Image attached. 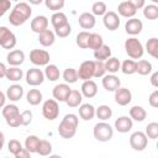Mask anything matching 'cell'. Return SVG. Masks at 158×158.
I'll list each match as a JSON object with an SVG mask.
<instances>
[{
	"mask_svg": "<svg viewBox=\"0 0 158 158\" xmlns=\"http://www.w3.org/2000/svg\"><path fill=\"white\" fill-rule=\"evenodd\" d=\"M148 102L152 107H158V90H154L153 93H151L149 98H148Z\"/></svg>",
	"mask_w": 158,
	"mask_h": 158,
	"instance_id": "obj_52",
	"label": "cell"
},
{
	"mask_svg": "<svg viewBox=\"0 0 158 158\" xmlns=\"http://www.w3.org/2000/svg\"><path fill=\"white\" fill-rule=\"evenodd\" d=\"M16 42V36L6 26H0V46L5 49H12Z\"/></svg>",
	"mask_w": 158,
	"mask_h": 158,
	"instance_id": "obj_8",
	"label": "cell"
},
{
	"mask_svg": "<svg viewBox=\"0 0 158 158\" xmlns=\"http://www.w3.org/2000/svg\"><path fill=\"white\" fill-rule=\"evenodd\" d=\"M51 22H52L53 28H58V27H60V26L68 23V17H67V15H65L64 12H62V11H56V12L52 15V17H51Z\"/></svg>",
	"mask_w": 158,
	"mask_h": 158,
	"instance_id": "obj_31",
	"label": "cell"
},
{
	"mask_svg": "<svg viewBox=\"0 0 158 158\" xmlns=\"http://www.w3.org/2000/svg\"><path fill=\"white\" fill-rule=\"evenodd\" d=\"M38 142H40V138L37 136H35V135H31V136L26 137V139H25V148L30 153H36Z\"/></svg>",
	"mask_w": 158,
	"mask_h": 158,
	"instance_id": "obj_42",
	"label": "cell"
},
{
	"mask_svg": "<svg viewBox=\"0 0 158 158\" xmlns=\"http://www.w3.org/2000/svg\"><path fill=\"white\" fill-rule=\"evenodd\" d=\"M152 64L146 59L136 62V73H138L139 75H148L152 73Z\"/></svg>",
	"mask_w": 158,
	"mask_h": 158,
	"instance_id": "obj_34",
	"label": "cell"
},
{
	"mask_svg": "<svg viewBox=\"0 0 158 158\" xmlns=\"http://www.w3.org/2000/svg\"><path fill=\"white\" fill-rule=\"evenodd\" d=\"M44 1V5L47 9H49L51 11H59L64 7V4H65V0H43Z\"/></svg>",
	"mask_w": 158,
	"mask_h": 158,
	"instance_id": "obj_45",
	"label": "cell"
},
{
	"mask_svg": "<svg viewBox=\"0 0 158 158\" xmlns=\"http://www.w3.org/2000/svg\"><path fill=\"white\" fill-rule=\"evenodd\" d=\"M4 144H5V136H4L2 132H0V151L2 149Z\"/></svg>",
	"mask_w": 158,
	"mask_h": 158,
	"instance_id": "obj_58",
	"label": "cell"
},
{
	"mask_svg": "<svg viewBox=\"0 0 158 158\" xmlns=\"http://www.w3.org/2000/svg\"><path fill=\"white\" fill-rule=\"evenodd\" d=\"M106 11H107V7L104 1H95L91 6V14L94 16H104Z\"/></svg>",
	"mask_w": 158,
	"mask_h": 158,
	"instance_id": "obj_43",
	"label": "cell"
},
{
	"mask_svg": "<svg viewBox=\"0 0 158 158\" xmlns=\"http://www.w3.org/2000/svg\"><path fill=\"white\" fill-rule=\"evenodd\" d=\"M78 123H79V118L75 114H67L59 126H58V133L62 138H65V139H69V138H73L77 133V128H78Z\"/></svg>",
	"mask_w": 158,
	"mask_h": 158,
	"instance_id": "obj_2",
	"label": "cell"
},
{
	"mask_svg": "<svg viewBox=\"0 0 158 158\" xmlns=\"http://www.w3.org/2000/svg\"><path fill=\"white\" fill-rule=\"evenodd\" d=\"M130 117L132 118V121H137V122H142L146 120L147 117V111L138 105H135L130 109Z\"/></svg>",
	"mask_w": 158,
	"mask_h": 158,
	"instance_id": "obj_27",
	"label": "cell"
},
{
	"mask_svg": "<svg viewBox=\"0 0 158 158\" xmlns=\"http://www.w3.org/2000/svg\"><path fill=\"white\" fill-rule=\"evenodd\" d=\"M20 117H21V126H28L32 121V111L25 110V111L20 112Z\"/></svg>",
	"mask_w": 158,
	"mask_h": 158,
	"instance_id": "obj_50",
	"label": "cell"
},
{
	"mask_svg": "<svg viewBox=\"0 0 158 158\" xmlns=\"http://www.w3.org/2000/svg\"><path fill=\"white\" fill-rule=\"evenodd\" d=\"M89 33L88 31H81L77 35V38H75V42H77V46L81 49H86L88 48V38H89Z\"/></svg>",
	"mask_w": 158,
	"mask_h": 158,
	"instance_id": "obj_44",
	"label": "cell"
},
{
	"mask_svg": "<svg viewBox=\"0 0 158 158\" xmlns=\"http://www.w3.org/2000/svg\"><path fill=\"white\" fill-rule=\"evenodd\" d=\"M6 65L4 64V63H1L0 62V79H2V78H5V75H6Z\"/></svg>",
	"mask_w": 158,
	"mask_h": 158,
	"instance_id": "obj_56",
	"label": "cell"
},
{
	"mask_svg": "<svg viewBox=\"0 0 158 158\" xmlns=\"http://www.w3.org/2000/svg\"><path fill=\"white\" fill-rule=\"evenodd\" d=\"M44 81V73L38 68H31L26 72V83L31 86H38Z\"/></svg>",
	"mask_w": 158,
	"mask_h": 158,
	"instance_id": "obj_11",
	"label": "cell"
},
{
	"mask_svg": "<svg viewBox=\"0 0 158 158\" xmlns=\"http://www.w3.org/2000/svg\"><path fill=\"white\" fill-rule=\"evenodd\" d=\"M143 16L147 20H157L158 19V6L156 4H149L143 6Z\"/></svg>",
	"mask_w": 158,
	"mask_h": 158,
	"instance_id": "obj_37",
	"label": "cell"
},
{
	"mask_svg": "<svg viewBox=\"0 0 158 158\" xmlns=\"http://www.w3.org/2000/svg\"><path fill=\"white\" fill-rule=\"evenodd\" d=\"M142 30H143V23L139 19L130 17L125 23V31L131 36H136V35L141 33Z\"/></svg>",
	"mask_w": 158,
	"mask_h": 158,
	"instance_id": "obj_14",
	"label": "cell"
},
{
	"mask_svg": "<svg viewBox=\"0 0 158 158\" xmlns=\"http://www.w3.org/2000/svg\"><path fill=\"white\" fill-rule=\"evenodd\" d=\"M70 86H69V84H67V83H63V84H58V85H56L54 88H53V90H52V95H53V98H54V100H57V101H65V99H67V96H68V94L70 93Z\"/></svg>",
	"mask_w": 158,
	"mask_h": 158,
	"instance_id": "obj_16",
	"label": "cell"
},
{
	"mask_svg": "<svg viewBox=\"0 0 158 158\" xmlns=\"http://www.w3.org/2000/svg\"><path fill=\"white\" fill-rule=\"evenodd\" d=\"M28 2L32 4V5H40V4L43 2V0H28Z\"/></svg>",
	"mask_w": 158,
	"mask_h": 158,
	"instance_id": "obj_59",
	"label": "cell"
},
{
	"mask_svg": "<svg viewBox=\"0 0 158 158\" xmlns=\"http://www.w3.org/2000/svg\"><path fill=\"white\" fill-rule=\"evenodd\" d=\"M2 116L6 121V123L10 127H19L21 126V117H20V110L15 104L4 105L2 107Z\"/></svg>",
	"mask_w": 158,
	"mask_h": 158,
	"instance_id": "obj_3",
	"label": "cell"
},
{
	"mask_svg": "<svg viewBox=\"0 0 158 158\" xmlns=\"http://www.w3.org/2000/svg\"><path fill=\"white\" fill-rule=\"evenodd\" d=\"M120 70L126 74V75H131V74H135L136 73V62L133 59H126L121 63V67H120Z\"/></svg>",
	"mask_w": 158,
	"mask_h": 158,
	"instance_id": "obj_40",
	"label": "cell"
},
{
	"mask_svg": "<svg viewBox=\"0 0 158 158\" xmlns=\"http://www.w3.org/2000/svg\"><path fill=\"white\" fill-rule=\"evenodd\" d=\"M104 64H105V69H106V72H109L110 74H115V73H117V72L120 70V67H121L120 60H118L117 58H115V57H110V58H107V59L104 62Z\"/></svg>",
	"mask_w": 158,
	"mask_h": 158,
	"instance_id": "obj_35",
	"label": "cell"
},
{
	"mask_svg": "<svg viewBox=\"0 0 158 158\" xmlns=\"http://www.w3.org/2000/svg\"><path fill=\"white\" fill-rule=\"evenodd\" d=\"M93 135H94V138L96 141H99V142H107L114 136V128L110 126V123H107L105 121H101V122H98L94 126Z\"/></svg>",
	"mask_w": 158,
	"mask_h": 158,
	"instance_id": "obj_4",
	"label": "cell"
},
{
	"mask_svg": "<svg viewBox=\"0 0 158 158\" xmlns=\"http://www.w3.org/2000/svg\"><path fill=\"white\" fill-rule=\"evenodd\" d=\"M106 73L105 64L101 60H95V69H94V77L95 78H102Z\"/></svg>",
	"mask_w": 158,
	"mask_h": 158,
	"instance_id": "obj_48",
	"label": "cell"
},
{
	"mask_svg": "<svg viewBox=\"0 0 158 158\" xmlns=\"http://www.w3.org/2000/svg\"><path fill=\"white\" fill-rule=\"evenodd\" d=\"M115 101L116 104H118L120 106H126L131 102L132 100V93L130 91V89L127 88H118L115 91Z\"/></svg>",
	"mask_w": 158,
	"mask_h": 158,
	"instance_id": "obj_13",
	"label": "cell"
},
{
	"mask_svg": "<svg viewBox=\"0 0 158 158\" xmlns=\"http://www.w3.org/2000/svg\"><path fill=\"white\" fill-rule=\"evenodd\" d=\"M70 32H72V26H70L69 22L65 23V25H63V26H60V27H58V28H54V35L58 36V37H60V38L68 37L70 35Z\"/></svg>",
	"mask_w": 158,
	"mask_h": 158,
	"instance_id": "obj_47",
	"label": "cell"
},
{
	"mask_svg": "<svg viewBox=\"0 0 158 158\" xmlns=\"http://www.w3.org/2000/svg\"><path fill=\"white\" fill-rule=\"evenodd\" d=\"M11 9V0H0V17Z\"/></svg>",
	"mask_w": 158,
	"mask_h": 158,
	"instance_id": "obj_51",
	"label": "cell"
},
{
	"mask_svg": "<svg viewBox=\"0 0 158 158\" xmlns=\"http://www.w3.org/2000/svg\"><path fill=\"white\" fill-rule=\"evenodd\" d=\"M146 136L147 138L156 139L158 137V123L157 122H151L146 126Z\"/></svg>",
	"mask_w": 158,
	"mask_h": 158,
	"instance_id": "obj_46",
	"label": "cell"
},
{
	"mask_svg": "<svg viewBox=\"0 0 158 158\" xmlns=\"http://www.w3.org/2000/svg\"><path fill=\"white\" fill-rule=\"evenodd\" d=\"M102 22H104V26L109 31H115L120 26V17L115 11H106L104 14Z\"/></svg>",
	"mask_w": 158,
	"mask_h": 158,
	"instance_id": "obj_12",
	"label": "cell"
},
{
	"mask_svg": "<svg viewBox=\"0 0 158 158\" xmlns=\"http://www.w3.org/2000/svg\"><path fill=\"white\" fill-rule=\"evenodd\" d=\"M94 57L96 60H101L105 62L107 58L111 57V48L107 44H102L101 47H99L98 49L94 51Z\"/></svg>",
	"mask_w": 158,
	"mask_h": 158,
	"instance_id": "obj_29",
	"label": "cell"
},
{
	"mask_svg": "<svg viewBox=\"0 0 158 158\" xmlns=\"http://www.w3.org/2000/svg\"><path fill=\"white\" fill-rule=\"evenodd\" d=\"M54 41H56V35H54V32L53 31H51V30H44V31H42L41 33H38V42L43 46V47H49V46H52L53 43H54Z\"/></svg>",
	"mask_w": 158,
	"mask_h": 158,
	"instance_id": "obj_26",
	"label": "cell"
},
{
	"mask_svg": "<svg viewBox=\"0 0 158 158\" xmlns=\"http://www.w3.org/2000/svg\"><path fill=\"white\" fill-rule=\"evenodd\" d=\"M102 86L106 91H115L121 86V80L115 74H107L102 77Z\"/></svg>",
	"mask_w": 158,
	"mask_h": 158,
	"instance_id": "obj_15",
	"label": "cell"
},
{
	"mask_svg": "<svg viewBox=\"0 0 158 158\" xmlns=\"http://www.w3.org/2000/svg\"><path fill=\"white\" fill-rule=\"evenodd\" d=\"M47 28H48V19L43 15H38L33 17V20L31 21V30L35 33H41Z\"/></svg>",
	"mask_w": 158,
	"mask_h": 158,
	"instance_id": "obj_20",
	"label": "cell"
},
{
	"mask_svg": "<svg viewBox=\"0 0 158 158\" xmlns=\"http://www.w3.org/2000/svg\"><path fill=\"white\" fill-rule=\"evenodd\" d=\"M79 116L84 121H90L95 116V107L91 104H80L79 106Z\"/></svg>",
	"mask_w": 158,
	"mask_h": 158,
	"instance_id": "obj_25",
	"label": "cell"
},
{
	"mask_svg": "<svg viewBox=\"0 0 158 158\" xmlns=\"http://www.w3.org/2000/svg\"><path fill=\"white\" fill-rule=\"evenodd\" d=\"M151 1H152L153 4H157V2H158V0H151Z\"/></svg>",
	"mask_w": 158,
	"mask_h": 158,
	"instance_id": "obj_60",
	"label": "cell"
},
{
	"mask_svg": "<svg viewBox=\"0 0 158 158\" xmlns=\"http://www.w3.org/2000/svg\"><path fill=\"white\" fill-rule=\"evenodd\" d=\"M104 44V40L99 33H89V38H88V48L89 49H98L99 47H101Z\"/></svg>",
	"mask_w": 158,
	"mask_h": 158,
	"instance_id": "obj_33",
	"label": "cell"
},
{
	"mask_svg": "<svg viewBox=\"0 0 158 158\" xmlns=\"http://www.w3.org/2000/svg\"><path fill=\"white\" fill-rule=\"evenodd\" d=\"M42 115L46 120L53 121L59 116V105L54 99H48L42 105Z\"/></svg>",
	"mask_w": 158,
	"mask_h": 158,
	"instance_id": "obj_6",
	"label": "cell"
},
{
	"mask_svg": "<svg viewBox=\"0 0 158 158\" xmlns=\"http://www.w3.org/2000/svg\"><path fill=\"white\" fill-rule=\"evenodd\" d=\"M23 95V88L19 84H14L6 90V99L10 101H19Z\"/></svg>",
	"mask_w": 158,
	"mask_h": 158,
	"instance_id": "obj_23",
	"label": "cell"
},
{
	"mask_svg": "<svg viewBox=\"0 0 158 158\" xmlns=\"http://www.w3.org/2000/svg\"><path fill=\"white\" fill-rule=\"evenodd\" d=\"M94 69H95V60H85L79 65L78 72V78L84 80H89L94 77Z\"/></svg>",
	"mask_w": 158,
	"mask_h": 158,
	"instance_id": "obj_10",
	"label": "cell"
},
{
	"mask_svg": "<svg viewBox=\"0 0 158 158\" xmlns=\"http://www.w3.org/2000/svg\"><path fill=\"white\" fill-rule=\"evenodd\" d=\"M146 51L153 58H156V59L158 58V38L157 37H152V38H149L147 41V43H146Z\"/></svg>",
	"mask_w": 158,
	"mask_h": 158,
	"instance_id": "obj_38",
	"label": "cell"
},
{
	"mask_svg": "<svg viewBox=\"0 0 158 158\" xmlns=\"http://www.w3.org/2000/svg\"><path fill=\"white\" fill-rule=\"evenodd\" d=\"M26 99L30 105L36 106L42 101V93L38 89H30L26 94Z\"/></svg>",
	"mask_w": 158,
	"mask_h": 158,
	"instance_id": "obj_32",
	"label": "cell"
},
{
	"mask_svg": "<svg viewBox=\"0 0 158 158\" xmlns=\"http://www.w3.org/2000/svg\"><path fill=\"white\" fill-rule=\"evenodd\" d=\"M30 154H31V153H30L26 148H21V149L15 154V158H28Z\"/></svg>",
	"mask_w": 158,
	"mask_h": 158,
	"instance_id": "obj_53",
	"label": "cell"
},
{
	"mask_svg": "<svg viewBox=\"0 0 158 158\" xmlns=\"http://www.w3.org/2000/svg\"><path fill=\"white\" fill-rule=\"evenodd\" d=\"M95 115L98 116L99 120L106 121V120L111 118V116H112V110H111V107L107 106V105H100L98 109H95Z\"/></svg>",
	"mask_w": 158,
	"mask_h": 158,
	"instance_id": "obj_36",
	"label": "cell"
},
{
	"mask_svg": "<svg viewBox=\"0 0 158 158\" xmlns=\"http://www.w3.org/2000/svg\"><path fill=\"white\" fill-rule=\"evenodd\" d=\"M78 23L84 30H91V28H94V26L96 23V20H95V16L91 12H83V14L79 15Z\"/></svg>",
	"mask_w": 158,
	"mask_h": 158,
	"instance_id": "obj_19",
	"label": "cell"
},
{
	"mask_svg": "<svg viewBox=\"0 0 158 158\" xmlns=\"http://www.w3.org/2000/svg\"><path fill=\"white\" fill-rule=\"evenodd\" d=\"M6 60L12 67H20L25 62V53L21 49H14L10 51L6 56Z\"/></svg>",
	"mask_w": 158,
	"mask_h": 158,
	"instance_id": "obj_18",
	"label": "cell"
},
{
	"mask_svg": "<svg viewBox=\"0 0 158 158\" xmlns=\"http://www.w3.org/2000/svg\"><path fill=\"white\" fill-rule=\"evenodd\" d=\"M117 11H118V14L122 16V17H127V19H130V17H133L136 14H137V9L130 2V1H122L121 4H118V6H117Z\"/></svg>",
	"mask_w": 158,
	"mask_h": 158,
	"instance_id": "obj_22",
	"label": "cell"
},
{
	"mask_svg": "<svg viewBox=\"0 0 158 158\" xmlns=\"http://www.w3.org/2000/svg\"><path fill=\"white\" fill-rule=\"evenodd\" d=\"M22 77H23V72H22V69H20L19 67H12V65H10V68L6 69V75H5V78H6L7 80H10V81H19V80L22 79Z\"/></svg>",
	"mask_w": 158,
	"mask_h": 158,
	"instance_id": "obj_30",
	"label": "cell"
},
{
	"mask_svg": "<svg viewBox=\"0 0 158 158\" xmlns=\"http://www.w3.org/2000/svg\"><path fill=\"white\" fill-rule=\"evenodd\" d=\"M127 1H130L137 10L142 9V7L144 6V2H146V0H127Z\"/></svg>",
	"mask_w": 158,
	"mask_h": 158,
	"instance_id": "obj_54",
	"label": "cell"
},
{
	"mask_svg": "<svg viewBox=\"0 0 158 158\" xmlns=\"http://www.w3.org/2000/svg\"><path fill=\"white\" fill-rule=\"evenodd\" d=\"M125 51L131 59H139L144 53V48L142 43L136 37L127 38L125 41Z\"/></svg>",
	"mask_w": 158,
	"mask_h": 158,
	"instance_id": "obj_5",
	"label": "cell"
},
{
	"mask_svg": "<svg viewBox=\"0 0 158 158\" xmlns=\"http://www.w3.org/2000/svg\"><path fill=\"white\" fill-rule=\"evenodd\" d=\"M81 95L85 96V98H94L96 94H98V85L94 80L89 79V80H84L83 84H81Z\"/></svg>",
	"mask_w": 158,
	"mask_h": 158,
	"instance_id": "obj_21",
	"label": "cell"
},
{
	"mask_svg": "<svg viewBox=\"0 0 158 158\" xmlns=\"http://www.w3.org/2000/svg\"><path fill=\"white\" fill-rule=\"evenodd\" d=\"M43 73H44V78L48 79L49 81H56V80H58L59 77H60L59 68H58L56 64H47Z\"/></svg>",
	"mask_w": 158,
	"mask_h": 158,
	"instance_id": "obj_28",
	"label": "cell"
},
{
	"mask_svg": "<svg viewBox=\"0 0 158 158\" xmlns=\"http://www.w3.org/2000/svg\"><path fill=\"white\" fill-rule=\"evenodd\" d=\"M147 143H148V138L144 132L136 131L130 136V146L135 151H138V152L143 151L147 147Z\"/></svg>",
	"mask_w": 158,
	"mask_h": 158,
	"instance_id": "obj_9",
	"label": "cell"
},
{
	"mask_svg": "<svg viewBox=\"0 0 158 158\" xmlns=\"http://www.w3.org/2000/svg\"><path fill=\"white\" fill-rule=\"evenodd\" d=\"M32 15V9L27 2H17L10 12L9 21L12 26L23 25Z\"/></svg>",
	"mask_w": 158,
	"mask_h": 158,
	"instance_id": "obj_1",
	"label": "cell"
},
{
	"mask_svg": "<svg viewBox=\"0 0 158 158\" xmlns=\"http://www.w3.org/2000/svg\"><path fill=\"white\" fill-rule=\"evenodd\" d=\"M5 101H6V94H4L2 91H0V109L4 107Z\"/></svg>",
	"mask_w": 158,
	"mask_h": 158,
	"instance_id": "obj_57",
	"label": "cell"
},
{
	"mask_svg": "<svg viewBox=\"0 0 158 158\" xmlns=\"http://www.w3.org/2000/svg\"><path fill=\"white\" fill-rule=\"evenodd\" d=\"M14 1H20V0H14Z\"/></svg>",
	"mask_w": 158,
	"mask_h": 158,
	"instance_id": "obj_61",
	"label": "cell"
},
{
	"mask_svg": "<svg viewBox=\"0 0 158 158\" xmlns=\"http://www.w3.org/2000/svg\"><path fill=\"white\" fill-rule=\"evenodd\" d=\"M21 148H22V144H21V142L17 141V139H10V142L7 143V149H9V152H10L11 154H14V156H15Z\"/></svg>",
	"mask_w": 158,
	"mask_h": 158,
	"instance_id": "obj_49",
	"label": "cell"
},
{
	"mask_svg": "<svg viewBox=\"0 0 158 158\" xmlns=\"http://www.w3.org/2000/svg\"><path fill=\"white\" fill-rule=\"evenodd\" d=\"M83 101V95L79 90H75V89H72L70 93L68 94L67 99H65V104L69 106V107H78Z\"/></svg>",
	"mask_w": 158,
	"mask_h": 158,
	"instance_id": "obj_24",
	"label": "cell"
},
{
	"mask_svg": "<svg viewBox=\"0 0 158 158\" xmlns=\"http://www.w3.org/2000/svg\"><path fill=\"white\" fill-rule=\"evenodd\" d=\"M62 77H63L64 81H65L67 84H74V83H77V80L79 79V78H78V72H77L75 68H67V69L63 72Z\"/></svg>",
	"mask_w": 158,
	"mask_h": 158,
	"instance_id": "obj_41",
	"label": "cell"
},
{
	"mask_svg": "<svg viewBox=\"0 0 158 158\" xmlns=\"http://www.w3.org/2000/svg\"><path fill=\"white\" fill-rule=\"evenodd\" d=\"M149 80H151V84H152L154 88H158V72H153Z\"/></svg>",
	"mask_w": 158,
	"mask_h": 158,
	"instance_id": "obj_55",
	"label": "cell"
},
{
	"mask_svg": "<svg viewBox=\"0 0 158 158\" xmlns=\"http://www.w3.org/2000/svg\"><path fill=\"white\" fill-rule=\"evenodd\" d=\"M49 59H51V56L44 49L35 48L30 52V60L36 67H46L49 63Z\"/></svg>",
	"mask_w": 158,
	"mask_h": 158,
	"instance_id": "obj_7",
	"label": "cell"
},
{
	"mask_svg": "<svg viewBox=\"0 0 158 158\" xmlns=\"http://www.w3.org/2000/svg\"><path fill=\"white\" fill-rule=\"evenodd\" d=\"M52 152V143L47 139H40L38 146H37V151L36 153H38L40 156H49Z\"/></svg>",
	"mask_w": 158,
	"mask_h": 158,
	"instance_id": "obj_39",
	"label": "cell"
},
{
	"mask_svg": "<svg viewBox=\"0 0 158 158\" xmlns=\"http://www.w3.org/2000/svg\"><path fill=\"white\" fill-rule=\"evenodd\" d=\"M132 126H133V121L128 116H120L115 121V128L120 133H127L128 131H131Z\"/></svg>",
	"mask_w": 158,
	"mask_h": 158,
	"instance_id": "obj_17",
	"label": "cell"
}]
</instances>
